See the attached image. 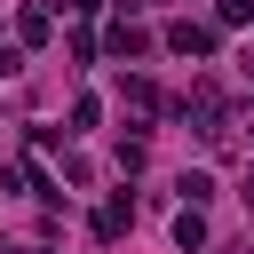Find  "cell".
<instances>
[{"mask_svg":"<svg viewBox=\"0 0 254 254\" xmlns=\"http://www.w3.org/2000/svg\"><path fill=\"white\" fill-rule=\"evenodd\" d=\"M167 48H175V56H214V24L183 16V24H167Z\"/></svg>","mask_w":254,"mask_h":254,"instance_id":"1","label":"cell"},{"mask_svg":"<svg viewBox=\"0 0 254 254\" xmlns=\"http://www.w3.org/2000/svg\"><path fill=\"white\" fill-rule=\"evenodd\" d=\"M103 48H111V56H127V64H135V56H151V32H143V24H127V16H119V24H111V32H103Z\"/></svg>","mask_w":254,"mask_h":254,"instance_id":"2","label":"cell"},{"mask_svg":"<svg viewBox=\"0 0 254 254\" xmlns=\"http://www.w3.org/2000/svg\"><path fill=\"white\" fill-rule=\"evenodd\" d=\"M127 222H135V198H127V190H111V198L95 206V238H119Z\"/></svg>","mask_w":254,"mask_h":254,"instance_id":"3","label":"cell"},{"mask_svg":"<svg viewBox=\"0 0 254 254\" xmlns=\"http://www.w3.org/2000/svg\"><path fill=\"white\" fill-rule=\"evenodd\" d=\"M16 32H24V48H40V40L56 32V8H24V16H16Z\"/></svg>","mask_w":254,"mask_h":254,"instance_id":"4","label":"cell"},{"mask_svg":"<svg viewBox=\"0 0 254 254\" xmlns=\"http://www.w3.org/2000/svg\"><path fill=\"white\" fill-rule=\"evenodd\" d=\"M119 103H135V111H159V87H151L143 71H127V79H119Z\"/></svg>","mask_w":254,"mask_h":254,"instance_id":"5","label":"cell"},{"mask_svg":"<svg viewBox=\"0 0 254 254\" xmlns=\"http://www.w3.org/2000/svg\"><path fill=\"white\" fill-rule=\"evenodd\" d=\"M175 246H183V254H190V246H206V214H198V206H183V214H175Z\"/></svg>","mask_w":254,"mask_h":254,"instance_id":"6","label":"cell"},{"mask_svg":"<svg viewBox=\"0 0 254 254\" xmlns=\"http://www.w3.org/2000/svg\"><path fill=\"white\" fill-rule=\"evenodd\" d=\"M175 190H183V206H206V198H214V175H206V167H190Z\"/></svg>","mask_w":254,"mask_h":254,"instance_id":"7","label":"cell"},{"mask_svg":"<svg viewBox=\"0 0 254 254\" xmlns=\"http://www.w3.org/2000/svg\"><path fill=\"white\" fill-rule=\"evenodd\" d=\"M95 119H103V103H95V95H79V103H71V135H87Z\"/></svg>","mask_w":254,"mask_h":254,"instance_id":"8","label":"cell"},{"mask_svg":"<svg viewBox=\"0 0 254 254\" xmlns=\"http://www.w3.org/2000/svg\"><path fill=\"white\" fill-rule=\"evenodd\" d=\"M222 24H254V0H222Z\"/></svg>","mask_w":254,"mask_h":254,"instance_id":"9","label":"cell"},{"mask_svg":"<svg viewBox=\"0 0 254 254\" xmlns=\"http://www.w3.org/2000/svg\"><path fill=\"white\" fill-rule=\"evenodd\" d=\"M24 71V48H0V79H16Z\"/></svg>","mask_w":254,"mask_h":254,"instance_id":"10","label":"cell"},{"mask_svg":"<svg viewBox=\"0 0 254 254\" xmlns=\"http://www.w3.org/2000/svg\"><path fill=\"white\" fill-rule=\"evenodd\" d=\"M56 8H71V16H95V8H103V0H56Z\"/></svg>","mask_w":254,"mask_h":254,"instance_id":"11","label":"cell"}]
</instances>
